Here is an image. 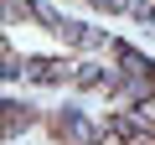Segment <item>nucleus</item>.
<instances>
[{
	"label": "nucleus",
	"mask_w": 155,
	"mask_h": 145,
	"mask_svg": "<svg viewBox=\"0 0 155 145\" xmlns=\"http://www.w3.org/2000/svg\"><path fill=\"white\" fill-rule=\"evenodd\" d=\"M129 11H134V16H150V11H155V0H129Z\"/></svg>",
	"instance_id": "nucleus-5"
},
{
	"label": "nucleus",
	"mask_w": 155,
	"mask_h": 145,
	"mask_svg": "<svg viewBox=\"0 0 155 145\" xmlns=\"http://www.w3.org/2000/svg\"><path fill=\"white\" fill-rule=\"evenodd\" d=\"M5 16H11V21H21V16L31 21V16H36V5H31V0H5Z\"/></svg>",
	"instance_id": "nucleus-4"
},
{
	"label": "nucleus",
	"mask_w": 155,
	"mask_h": 145,
	"mask_svg": "<svg viewBox=\"0 0 155 145\" xmlns=\"http://www.w3.org/2000/svg\"><path fill=\"white\" fill-rule=\"evenodd\" d=\"M57 130H62L67 140H78V145H93V130L83 124V114H72V109H67V114L57 119Z\"/></svg>",
	"instance_id": "nucleus-1"
},
{
	"label": "nucleus",
	"mask_w": 155,
	"mask_h": 145,
	"mask_svg": "<svg viewBox=\"0 0 155 145\" xmlns=\"http://www.w3.org/2000/svg\"><path fill=\"white\" fill-rule=\"evenodd\" d=\"M26 72H31L36 83H62V78H67V67H62V62H47V57H36V62H26Z\"/></svg>",
	"instance_id": "nucleus-2"
},
{
	"label": "nucleus",
	"mask_w": 155,
	"mask_h": 145,
	"mask_svg": "<svg viewBox=\"0 0 155 145\" xmlns=\"http://www.w3.org/2000/svg\"><path fill=\"white\" fill-rule=\"evenodd\" d=\"M93 5H98V11H124L129 0H93Z\"/></svg>",
	"instance_id": "nucleus-6"
},
{
	"label": "nucleus",
	"mask_w": 155,
	"mask_h": 145,
	"mask_svg": "<svg viewBox=\"0 0 155 145\" xmlns=\"http://www.w3.org/2000/svg\"><path fill=\"white\" fill-rule=\"evenodd\" d=\"M21 124H31V109H21V104H5V135H16Z\"/></svg>",
	"instance_id": "nucleus-3"
}]
</instances>
